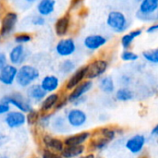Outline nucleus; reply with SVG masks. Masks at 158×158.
<instances>
[{
    "instance_id": "6e6552de",
    "label": "nucleus",
    "mask_w": 158,
    "mask_h": 158,
    "mask_svg": "<svg viewBox=\"0 0 158 158\" xmlns=\"http://www.w3.org/2000/svg\"><path fill=\"white\" fill-rule=\"evenodd\" d=\"M87 119H88L87 114L83 110L77 107L69 109L66 114V120L69 126L75 129L83 127L86 124Z\"/></svg>"
},
{
    "instance_id": "4468645a",
    "label": "nucleus",
    "mask_w": 158,
    "mask_h": 158,
    "mask_svg": "<svg viewBox=\"0 0 158 158\" xmlns=\"http://www.w3.org/2000/svg\"><path fill=\"white\" fill-rule=\"evenodd\" d=\"M92 137V132L88 131H80L74 134H70L63 139L65 146H81L84 145L90 141Z\"/></svg>"
},
{
    "instance_id": "c9c22d12",
    "label": "nucleus",
    "mask_w": 158,
    "mask_h": 158,
    "mask_svg": "<svg viewBox=\"0 0 158 158\" xmlns=\"http://www.w3.org/2000/svg\"><path fill=\"white\" fill-rule=\"evenodd\" d=\"M41 158H62V156H60V154L43 148L41 150Z\"/></svg>"
},
{
    "instance_id": "412c9836",
    "label": "nucleus",
    "mask_w": 158,
    "mask_h": 158,
    "mask_svg": "<svg viewBox=\"0 0 158 158\" xmlns=\"http://www.w3.org/2000/svg\"><path fill=\"white\" fill-rule=\"evenodd\" d=\"M40 85L47 94L56 93L60 87V80L56 75H46L41 80Z\"/></svg>"
},
{
    "instance_id": "49530a36",
    "label": "nucleus",
    "mask_w": 158,
    "mask_h": 158,
    "mask_svg": "<svg viewBox=\"0 0 158 158\" xmlns=\"http://www.w3.org/2000/svg\"><path fill=\"white\" fill-rule=\"evenodd\" d=\"M32 158H41V157H39V156H34V157H32Z\"/></svg>"
},
{
    "instance_id": "1a4fd4ad",
    "label": "nucleus",
    "mask_w": 158,
    "mask_h": 158,
    "mask_svg": "<svg viewBox=\"0 0 158 158\" xmlns=\"http://www.w3.org/2000/svg\"><path fill=\"white\" fill-rule=\"evenodd\" d=\"M40 141L44 146V148L48 149L50 151H53L57 154H61L63 149L65 148L64 141L63 139L51 135L49 133H44L42 134Z\"/></svg>"
},
{
    "instance_id": "c85d7f7f",
    "label": "nucleus",
    "mask_w": 158,
    "mask_h": 158,
    "mask_svg": "<svg viewBox=\"0 0 158 158\" xmlns=\"http://www.w3.org/2000/svg\"><path fill=\"white\" fill-rule=\"evenodd\" d=\"M116 99L118 101H120V102H128L130 100H131L134 96L133 94V92L127 88V87H123V88H120L118 89L117 92H116Z\"/></svg>"
},
{
    "instance_id": "58836bf2",
    "label": "nucleus",
    "mask_w": 158,
    "mask_h": 158,
    "mask_svg": "<svg viewBox=\"0 0 158 158\" xmlns=\"http://www.w3.org/2000/svg\"><path fill=\"white\" fill-rule=\"evenodd\" d=\"M7 62H8L7 56L4 52H0V70L8 64Z\"/></svg>"
},
{
    "instance_id": "2f4dec72",
    "label": "nucleus",
    "mask_w": 158,
    "mask_h": 158,
    "mask_svg": "<svg viewBox=\"0 0 158 158\" xmlns=\"http://www.w3.org/2000/svg\"><path fill=\"white\" fill-rule=\"evenodd\" d=\"M33 39V35L30 32H18L15 34L14 36V41L17 44H21L24 45L26 44H29L30 42H31Z\"/></svg>"
},
{
    "instance_id": "a19ab883",
    "label": "nucleus",
    "mask_w": 158,
    "mask_h": 158,
    "mask_svg": "<svg viewBox=\"0 0 158 158\" xmlns=\"http://www.w3.org/2000/svg\"><path fill=\"white\" fill-rule=\"evenodd\" d=\"M158 31V21L157 22H155L154 24H152L148 29H147V32L148 33H153V32H156Z\"/></svg>"
},
{
    "instance_id": "f704fd0d",
    "label": "nucleus",
    "mask_w": 158,
    "mask_h": 158,
    "mask_svg": "<svg viewBox=\"0 0 158 158\" xmlns=\"http://www.w3.org/2000/svg\"><path fill=\"white\" fill-rule=\"evenodd\" d=\"M46 22V19L44 17L41 16V15H33L31 18V23L34 26H37V27H41V26H44Z\"/></svg>"
},
{
    "instance_id": "dca6fc26",
    "label": "nucleus",
    "mask_w": 158,
    "mask_h": 158,
    "mask_svg": "<svg viewBox=\"0 0 158 158\" xmlns=\"http://www.w3.org/2000/svg\"><path fill=\"white\" fill-rule=\"evenodd\" d=\"M85 79H86V65L80 67L69 76V78L67 80L65 83V90L69 92L72 91L79 84L84 81Z\"/></svg>"
},
{
    "instance_id": "a211bd4d",
    "label": "nucleus",
    "mask_w": 158,
    "mask_h": 158,
    "mask_svg": "<svg viewBox=\"0 0 158 158\" xmlns=\"http://www.w3.org/2000/svg\"><path fill=\"white\" fill-rule=\"evenodd\" d=\"M17 74L18 68L11 64H7L5 68H3L0 70V83L6 86L12 85L16 81Z\"/></svg>"
},
{
    "instance_id": "f257e3e1",
    "label": "nucleus",
    "mask_w": 158,
    "mask_h": 158,
    "mask_svg": "<svg viewBox=\"0 0 158 158\" xmlns=\"http://www.w3.org/2000/svg\"><path fill=\"white\" fill-rule=\"evenodd\" d=\"M118 130L109 127H102L94 130L88 143L89 151L96 152L104 150L115 139Z\"/></svg>"
},
{
    "instance_id": "37998d69",
    "label": "nucleus",
    "mask_w": 158,
    "mask_h": 158,
    "mask_svg": "<svg viewBox=\"0 0 158 158\" xmlns=\"http://www.w3.org/2000/svg\"><path fill=\"white\" fill-rule=\"evenodd\" d=\"M151 134L153 136H156V137H158V123L154 127V129L152 130L151 131Z\"/></svg>"
},
{
    "instance_id": "9d476101",
    "label": "nucleus",
    "mask_w": 158,
    "mask_h": 158,
    "mask_svg": "<svg viewBox=\"0 0 158 158\" xmlns=\"http://www.w3.org/2000/svg\"><path fill=\"white\" fill-rule=\"evenodd\" d=\"M77 49L76 43L71 37L61 38L56 44V52L59 56L68 57L72 56Z\"/></svg>"
},
{
    "instance_id": "a18cd8bd",
    "label": "nucleus",
    "mask_w": 158,
    "mask_h": 158,
    "mask_svg": "<svg viewBox=\"0 0 158 158\" xmlns=\"http://www.w3.org/2000/svg\"><path fill=\"white\" fill-rule=\"evenodd\" d=\"M2 41V36H1V34H0V42Z\"/></svg>"
},
{
    "instance_id": "ddd939ff",
    "label": "nucleus",
    "mask_w": 158,
    "mask_h": 158,
    "mask_svg": "<svg viewBox=\"0 0 158 158\" xmlns=\"http://www.w3.org/2000/svg\"><path fill=\"white\" fill-rule=\"evenodd\" d=\"M5 123L9 129H19L26 124V114L11 110L5 116Z\"/></svg>"
},
{
    "instance_id": "4c0bfd02",
    "label": "nucleus",
    "mask_w": 158,
    "mask_h": 158,
    "mask_svg": "<svg viewBox=\"0 0 158 158\" xmlns=\"http://www.w3.org/2000/svg\"><path fill=\"white\" fill-rule=\"evenodd\" d=\"M10 111H11V106L7 103L1 100L0 101V116H3V115L6 116Z\"/></svg>"
},
{
    "instance_id": "20e7f679",
    "label": "nucleus",
    "mask_w": 158,
    "mask_h": 158,
    "mask_svg": "<svg viewBox=\"0 0 158 158\" xmlns=\"http://www.w3.org/2000/svg\"><path fill=\"white\" fill-rule=\"evenodd\" d=\"M2 100L7 103L10 106H14L18 111H20L24 114L30 112L32 107V103L29 100V98L22 94L21 93H13L8 95H6L2 98Z\"/></svg>"
},
{
    "instance_id": "c756f323",
    "label": "nucleus",
    "mask_w": 158,
    "mask_h": 158,
    "mask_svg": "<svg viewBox=\"0 0 158 158\" xmlns=\"http://www.w3.org/2000/svg\"><path fill=\"white\" fill-rule=\"evenodd\" d=\"M53 117H54V115L52 112L51 113H44V114L41 113V117H40L38 124H37V129L45 131L48 128H50Z\"/></svg>"
},
{
    "instance_id": "72a5a7b5",
    "label": "nucleus",
    "mask_w": 158,
    "mask_h": 158,
    "mask_svg": "<svg viewBox=\"0 0 158 158\" xmlns=\"http://www.w3.org/2000/svg\"><path fill=\"white\" fill-rule=\"evenodd\" d=\"M138 58H139V56L137 54H135L134 52L130 51V50H125L121 54V59L123 61L131 62V61H136Z\"/></svg>"
},
{
    "instance_id": "aec40b11",
    "label": "nucleus",
    "mask_w": 158,
    "mask_h": 158,
    "mask_svg": "<svg viewBox=\"0 0 158 158\" xmlns=\"http://www.w3.org/2000/svg\"><path fill=\"white\" fill-rule=\"evenodd\" d=\"M60 97H61V94L57 93V92L56 93H53V94H48L46 95V97L40 104L39 111L42 114L51 113L52 110H55V107L57 105Z\"/></svg>"
},
{
    "instance_id": "f8f14e48",
    "label": "nucleus",
    "mask_w": 158,
    "mask_h": 158,
    "mask_svg": "<svg viewBox=\"0 0 158 158\" xmlns=\"http://www.w3.org/2000/svg\"><path fill=\"white\" fill-rule=\"evenodd\" d=\"M94 87V82L90 80H85L81 84H79L76 88L69 92L68 94L69 103H75L80 98L83 97L87 93H89Z\"/></svg>"
},
{
    "instance_id": "4be33fe9",
    "label": "nucleus",
    "mask_w": 158,
    "mask_h": 158,
    "mask_svg": "<svg viewBox=\"0 0 158 158\" xmlns=\"http://www.w3.org/2000/svg\"><path fill=\"white\" fill-rule=\"evenodd\" d=\"M47 94L43 90L40 84H32L27 89V94L26 96L29 98V100L31 103L37 104V103H42V101L46 97Z\"/></svg>"
},
{
    "instance_id": "7c9ffc66",
    "label": "nucleus",
    "mask_w": 158,
    "mask_h": 158,
    "mask_svg": "<svg viewBox=\"0 0 158 158\" xmlns=\"http://www.w3.org/2000/svg\"><path fill=\"white\" fill-rule=\"evenodd\" d=\"M41 117V112L39 109L32 108L30 112L26 114V123L31 127H37L39 118Z\"/></svg>"
},
{
    "instance_id": "79ce46f5",
    "label": "nucleus",
    "mask_w": 158,
    "mask_h": 158,
    "mask_svg": "<svg viewBox=\"0 0 158 158\" xmlns=\"http://www.w3.org/2000/svg\"><path fill=\"white\" fill-rule=\"evenodd\" d=\"M80 158H101L100 156L94 155V153H89L87 155H84V156H81Z\"/></svg>"
},
{
    "instance_id": "423d86ee",
    "label": "nucleus",
    "mask_w": 158,
    "mask_h": 158,
    "mask_svg": "<svg viewBox=\"0 0 158 158\" xmlns=\"http://www.w3.org/2000/svg\"><path fill=\"white\" fill-rule=\"evenodd\" d=\"M19 21V15L17 12L8 10L6 11L0 19V34L2 38L9 36L15 30Z\"/></svg>"
},
{
    "instance_id": "a878e982",
    "label": "nucleus",
    "mask_w": 158,
    "mask_h": 158,
    "mask_svg": "<svg viewBox=\"0 0 158 158\" xmlns=\"http://www.w3.org/2000/svg\"><path fill=\"white\" fill-rule=\"evenodd\" d=\"M98 86L99 89L105 93V94H112L115 91V82L114 80L112 79V77L110 76H104L99 80L98 82Z\"/></svg>"
},
{
    "instance_id": "7ed1b4c3",
    "label": "nucleus",
    "mask_w": 158,
    "mask_h": 158,
    "mask_svg": "<svg viewBox=\"0 0 158 158\" xmlns=\"http://www.w3.org/2000/svg\"><path fill=\"white\" fill-rule=\"evenodd\" d=\"M139 19L146 22L158 21V0H143L137 12Z\"/></svg>"
},
{
    "instance_id": "5701e85b",
    "label": "nucleus",
    "mask_w": 158,
    "mask_h": 158,
    "mask_svg": "<svg viewBox=\"0 0 158 158\" xmlns=\"http://www.w3.org/2000/svg\"><path fill=\"white\" fill-rule=\"evenodd\" d=\"M56 2L55 0H41L36 5V9L39 15L43 17H48L54 13L56 9Z\"/></svg>"
},
{
    "instance_id": "f3484780",
    "label": "nucleus",
    "mask_w": 158,
    "mask_h": 158,
    "mask_svg": "<svg viewBox=\"0 0 158 158\" xmlns=\"http://www.w3.org/2000/svg\"><path fill=\"white\" fill-rule=\"evenodd\" d=\"M146 140L145 137L142 134H136L130 138L126 142V148L133 155H139L143 152Z\"/></svg>"
},
{
    "instance_id": "9b49d317",
    "label": "nucleus",
    "mask_w": 158,
    "mask_h": 158,
    "mask_svg": "<svg viewBox=\"0 0 158 158\" xmlns=\"http://www.w3.org/2000/svg\"><path fill=\"white\" fill-rule=\"evenodd\" d=\"M27 57H28V51L25 45H21V44L14 45L10 49L7 56L9 63L15 67L24 65V62L27 60Z\"/></svg>"
},
{
    "instance_id": "c03bdc74",
    "label": "nucleus",
    "mask_w": 158,
    "mask_h": 158,
    "mask_svg": "<svg viewBox=\"0 0 158 158\" xmlns=\"http://www.w3.org/2000/svg\"><path fill=\"white\" fill-rule=\"evenodd\" d=\"M0 158H6V156H0Z\"/></svg>"
},
{
    "instance_id": "393cba45",
    "label": "nucleus",
    "mask_w": 158,
    "mask_h": 158,
    "mask_svg": "<svg viewBox=\"0 0 158 158\" xmlns=\"http://www.w3.org/2000/svg\"><path fill=\"white\" fill-rule=\"evenodd\" d=\"M68 122L66 120V118H63L62 116H56L53 117L52 123H51V129L56 133L63 134L66 131H68Z\"/></svg>"
},
{
    "instance_id": "473e14b6",
    "label": "nucleus",
    "mask_w": 158,
    "mask_h": 158,
    "mask_svg": "<svg viewBox=\"0 0 158 158\" xmlns=\"http://www.w3.org/2000/svg\"><path fill=\"white\" fill-rule=\"evenodd\" d=\"M143 56L146 61L152 64H158V48L143 51Z\"/></svg>"
},
{
    "instance_id": "0eeeda50",
    "label": "nucleus",
    "mask_w": 158,
    "mask_h": 158,
    "mask_svg": "<svg viewBox=\"0 0 158 158\" xmlns=\"http://www.w3.org/2000/svg\"><path fill=\"white\" fill-rule=\"evenodd\" d=\"M108 69V62L102 58H96L92 60L86 65V79L94 80L103 76Z\"/></svg>"
},
{
    "instance_id": "2eb2a0df",
    "label": "nucleus",
    "mask_w": 158,
    "mask_h": 158,
    "mask_svg": "<svg viewBox=\"0 0 158 158\" xmlns=\"http://www.w3.org/2000/svg\"><path fill=\"white\" fill-rule=\"evenodd\" d=\"M71 28V15L69 12L59 17L55 22V32L58 37H65Z\"/></svg>"
},
{
    "instance_id": "f03ea898",
    "label": "nucleus",
    "mask_w": 158,
    "mask_h": 158,
    "mask_svg": "<svg viewBox=\"0 0 158 158\" xmlns=\"http://www.w3.org/2000/svg\"><path fill=\"white\" fill-rule=\"evenodd\" d=\"M40 78L38 69L30 64H24L18 68L16 83L21 88H29Z\"/></svg>"
},
{
    "instance_id": "6ab92c4d",
    "label": "nucleus",
    "mask_w": 158,
    "mask_h": 158,
    "mask_svg": "<svg viewBox=\"0 0 158 158\" xmlns=\"http://www.w3.org/2000/svg\"><path fill=\"white\" fill-rule=\"evenodd\" d=\"M107 42V39L101 34H91L84 38L83 45L90 51H96L103 47Z\"/></svg>"
},
{
    "instance_id": "e433bc0d",
    "label": "nucleus",
    "mask_w": 158,
    "mask_h": 158,
    "mask_svg": "<svg viewBox=\"0 0 158 158\" xmlns=\"http://www.w3.org/2000/svg\"><path fill=\"white\" fill-rule=\"evenodd\" d=\"M69 101H68V94H65V95H61L57 105L55 107V112H59L60 110H62L67 105H68Z\"/></svg>"
},
{
    "instance_id": "cd10ccee",
    "label": "nucleus",
    "mask_w": 158,
    "mask_h": 158,
    "mask_svg": "<svg viewBox=\"0 0 158 158\" xmlns=\"http://www.w3.org/2000/svg\"><path fill=\"white\" fill-rule=\"evenodd\" d=\"M76 69V64L71 59H64L59 64V71L63 75H71Z\"/></svg>"
},
{
    "instance_id": "39448f33",
    "label": "nucleus",
    "mask_w": 158,
    "mask_h": 158,
    "mask_svg": "<svg viewBox=\"0 0 158 158\" xmlns=\"http://www.w3.org/2000/svg\"><path fill=\"white\" fill-rule=\"evenodd\" d=\"M107 26L115 32L120 33L128 30L130 22L125 14L120 11H111L106 18Z\"/></svg>"
},
{
    "instance_id": "bb28decb",
    "label": "nucleus",
    "mask_w": 158,
    "mask_h": 158,
    "mask_svg": "<svg viewBox=\"0 0 158 158\" xmlns=\"http://www.w3.org/2000/svg\"><path fill=\"white\" fill-rule=\"evenodd\" d=\"M143 31L141 29H137V30H133L126 34H124L122 37H121V45L122 47L127 50L128 48H130V46L131 45V44L133 43V41L139 37L141 34H142Z\"/></svg>"
},
{
    "instance_id": "ea45409f",
    "label": "nucleus",
    "mask_w": 158,
    "mask_h": 158,
    "mask_svg": "<svg viewBox=\"0 0 158 158\" xmlns=\"http://www.w3.org/2000/svg\"><path fill=\"white\" fill-rule=\"evenodd\" d=\"M82 5V1H79V0H74L70 2L69 5V11L72 10H76L78 8H81V6Z\"/></svg>"
},
{
    "instance_id": "b1692460",
    "label": "nucleus",
    "mask_w": 158,
    "mask_h": 158,
    "mask_svg": "<svg viewBox=\"0 0 158 158\" xmlns=\"http://www.w3.org/2000/svg\"><path fill=\"white\" fill-rule=\"evenodd\" d=\"M86 151L85 145L81 146H65L60 156L62 158H77L81 157Z\"/></svg>"
}]
</instances>
